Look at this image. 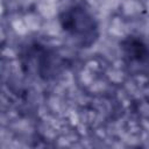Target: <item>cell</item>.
<instances>
[{
  "instance_id": "cell-1",
  "label": "cell",
  "mask_w": 149,
  "mask_h": 149,
  "mask_svg": "<svg viewBox=\"0 0 149 149\" xmlns=\"http://www.w3.org/2000/svg\"><path fill=\"white\" fill-rule=\"evenodd\" d=\"M58 22L62 30L83 48L94 44L99 30L95 16L84 0H59Z\"/></svg>"
}]
</instances>
